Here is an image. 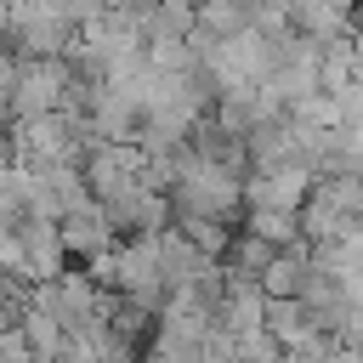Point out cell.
I'll return each instance as SVG.
<instances>
[{"label":"cell","instance_id":"obj_1","mask_svg":"<svg viewBox=\"0 0 363 363\" xmlns=\"http://www.w3.org/2000/svg\"><path fill=\"white\" fill-rule=\"evenodd\" d=\"M170 199H176V210L238 221L244 216V170L227 164V159H210V153H199L187 142L176 153V170H170Z\"/></svg>","mask_w":363,"mask_h":363},{"label":"cell","instance_id":"obj_2","mask_svg":"<svg viewBox=\"0 0 363 363\" xmlns=\"http://www.w3.org/2000/svg\"><path fill=\"white\" fill-rule=\"evenodd\" d=\"M68 85H74V62L57 51V57H17V119L28 113H57L68 102Z\"/></svg>","mask_w":363,"mask_h":363},{"label":"cell","instance_id":"obj_3","mask_svg":"<svg viewBox=\"0 0 363 363\" xmlns=\"http://www.w3.org/2000/svg\"><path fill=\"white\" fill-rule=\"evenodd\" d=\"M318 182V164L306 159H284L272 170H250L244 176V204H284V210H301L306 193Z\"/></svg>","mask_w":363,"mask_h":363},{"label":"cell","instance_id":"obj_4","mask_svg":"<svg viewBox=\"0 0 363 363\" xmlns=\"http://www.w3.org/2000/svg\"><path fill=\"white\" fill-rule=\"evenodd\" d=\"M17 233H23V250H28V284L57 278V272L74 261L68 244H62V221H57V216H23Z\"/></svg>","mask_w":363,"mask_h":363},{"label":"cell","instance_id":"obj_5","mask_svg":"<svg viewBox=\"0 0 363 363\" xmlns=\"http://www.w3.org/2000/svg\"><path fill=\"white\" fill-rule=\"evenodd\" d=\"M62 221V244H68V255L74 261H91L96 250H108L113 238H119V227H113V216L91 199V204H79V210H68V216H57Z\"/></svg>","mask_w":363,"mask_h":363},{"label":"cell","instance_id":"obj_6","mask_svg":"<svg viewBox=\"0 0 363 363\" xmlns=\"http://www.w3.org/2000/svg\"><path fill=\"white\" fill-rule=\"evenodd\" d=\"M244 147H250V170H272V164H284V159H301L295 119H289V113H284V119H261V125L244 136Z\"/></svg>","mask_w":363,"mask_h":363},{"label":"cell","instance_id":"obj_7","mask_svg":"<svg viewBox=\"0 0 363 363\" xmlns=\"http://www.w3.org/2000/svg\"><path fill=\"white\" fill-rule=\"evenodd\" d=\"M357 6L363 0H289V17H295V28H306L318 40H335V34H352Z\"/></svg>","mask_w":363,"mask_h":363},{"label":"cell","instance_id":"obj_8","mask_svg":"<svg viewBox=\"0 0 363 363\" xmlns=\"http://www.w3.org/2000/svg\"><path fill=\"white\" fill-rule=\"evenodd\" d=\"M352 79H357V45H352V34H335V40H323L318 85L340 96V91H352Z\"/></svg>","mask_w":363,"mask_h":363},{"label":"cell","instance_id":"obj_9","mask_svg":"<svg viewBox=\"0 0 363 363\" xmlns=\"http://www.w3.org/2000/svg\"><path fill=\"white\" fill-rule=\"evenodd\" d=\"M244 227H255L261 238H272L278 250H289L295 238H301V210H284V204H244V216H238Z\"/></svg>","mask_w":363,"mask_h":363},{"label":"cell","instance_id":"obj_10","mask_svg":"<svg viewBox=\"0 0 363 363\" xmlns=\"http://www.w3.org/2000/svg\"><path fill=\"white\" fill-rule=\"evenodd\" d=\"M23 329H28V340H34V357H62V340H68L62 312H51L45 301H28V306H23Z\"/></svg>","mask_w":363,"mask_h":363},{"label":"cell","instance_id":"obj_11","mask_svg":"<svg viewBox=\"0 0 363 363\" xmlns=\"http://www.w3.org/2000/svg\"><path fill=\"white\" fill-rule=\"evenodd\" d=\"M272 255H278V244H272V238H261L255 227H244V221H238L233 250H227V267H238V272H255V278H261V267H267Z\"/></svg>","mask_w":363,"mask_h":363},{"label":"cell","instance_id":"obj_12","mask_svg":"<svg viewBox=\"0 0 363 363\" xmlns=\"http://www.w3.org/2000/svg\"><path fill=\"white\" fill-rule=\"evenodd\" d=\"M244 23H250V6H244V0H204V6H199V28L216 34V40L238 34Z\"/></svg>","mask_w":363,"mask_h":363},{"label":"cell","instance_id":"obj_13","mask_svg":"<svg viewBox=\"0 0 363 363\" xmlns=\"http://www.w3.org/2000/svg\"><path fill=\"white\" fill-rule=\"evenodd\" d=\"M238 357H261V363H278V357H284V340H278L267 323H261V329H244V335H238Z\"/></svg>","mask_w":363,"mask_h":363},{"label":"cell","instance_id":"obj_14","mask_svg":"<svg viewBox=\"0 0 363 363\" xmlns=\"http://www.w3.org/2000/svg\"><path fill=\"white\" fill-rule=\"evenodd\" d=\"M11 96H17V51H0V130L17 119Z\"/></svg>","mask_w":363,"mask_h":363}]
</instances>
